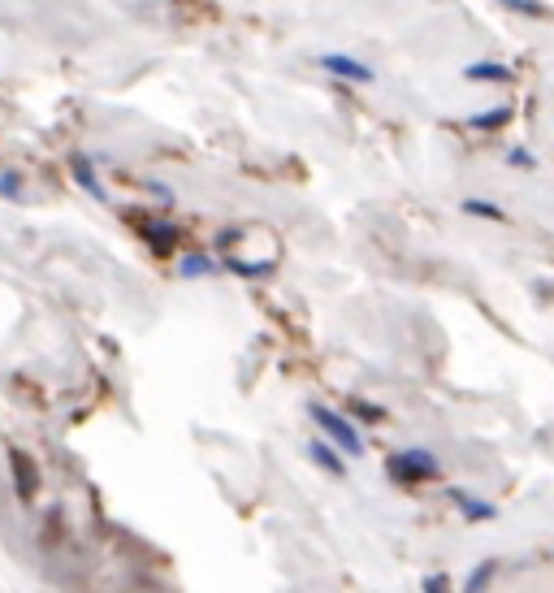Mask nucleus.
<instances>
[{
	"label": "nucleus",
	"mask_w": 554,
	"mask_h": 593,
	"mask_svg": "<svg viewBox=\"0 0 554 593\" xmlns=\"http://www.w3.org/2000/svg\"><path fill=\"white\" fill-rule=\"evenodd\" d=\"M386 472L399 485H420V481H433L442 472V464H438V455L433 451H425V446H407V451H399V455H390L386 459Z\"/></svg>",
	"instance_id": "nucleus-1"
},
{
	"label": "nucleus",
	"mask_w": 554,
	"mask_h": 593,
	"mask_svg": "<svg viewBox=\"0 0 554 593\" xmlns=\"http://www.w3.org/2000/svg\"><path fill=\"white\" fill-rule=\"evenodd\" d=\"M312 420H316V425H321V433H325V438L338 446V451H347V455H364V438H360V429H355L347 416H338L334 407H325V403H312Z\"/></svg>",
	"instance_id": "nucleus-2"
},
{
	"label": "nucleus",
	"mask_w": 554,
	"mask_h": 593,
	"mask_svg": "<svg viewBox=\"0 0 554 593\" xmlns=\"http://www.w3.org/2000/svg\"><path fill=\"white\" fill-rule=\"evenodd\" d=\"M321 70H329L334 78H351V83H373V78H377L364 61L347 57V52H325V57H321Z\"/></svg>",
	"instance_id": "nucleus-3"
},
{
	"label": "nucleus",
	"mask_w": 554,
	"mask_h": 593,
	"mask_svg": "<svg viewBox=\"0 0 554 593\" xmlns=\"http://www.w3.org/2000/svg\"><path fill=\"white\" fill-rule=\"evenodd\" d=\"M9 468H13V481H18V498H22V503H31L35 490H39V468L31 464V455H26V451H9Z\"/></svg>",
	"instance_id": "nucleus-4"
},
{
	"label": "nucleus",
	"mask_w": 554,
	"mask_h": 593,
	"mask_svg": "<svg viewBox=\"0 0 554 593\" xmlns=\"http://www.w3.org/2000/svg\"><path fill=\"white\" fill-rule=\"evenodd\" d=\"M70 169H74V182L91 195V200H104V187H100V178H96V165H91V156L74 152V156H70Z\"/></svg>",
	"instance_id": "nucleus-5"
},
{
	"label": "nucleus",
	"mask_w": 554,
	"mask_h": 593,
	"mask_svg": "<svg viewBox=\"0 0 554 593\" xmlns=\"http://www.w3.org/2000/svg\"><path fill=\"white\" fill-rule=\"evenodd\" d=\"M139 230H143V239H148V243L156 247V252H174L178 239H182L178 226H165V221H143Z\"/></svg>",
	"instance_id": "nucleus-6"
},
{
	"label": "nucleus",
	"mask_w": 554,
	"mask_h": 593,
	"mask_svg": "<svg viewBox=\"0 0 554 593\" xmlns=\"http://www.w3.org/2000/svg\"><path fill=\"white\" fill-rule=\"evenodd\" d=\"M451 503L464 511V520H494V516H498L494 503H485V498H472V494H464V490H451Z\"/></svg>",
	"instance_id": "nucleus-7"
},
{
	"label": "nucleus",
	"mask_w": 554,
	"mask_h": 593,
	"mask_svg": "<svg viewBox=\"0 0 554 593\" xmlns=\"http://www.w3.org/2000/svg\"><path fill=\"white\" fill-rule=\"evenodd\" d=\"M464 78H472V83H511V74L507 65H498V61H477V65H468Z\"/></svg>",
	"instance_id": "nucleus-8"
},
{
	"label": "nucleus",
	"mask_w": 554,
	"mask_h": 593,
	"mask_svg": "<svg viewBox=\"0 0 554 593\" xmlns=\"http://www.w3.org/2000/svg\"><path fill=\"white\" fill-rule=\"evenodd\" d=\"M308 459H312V464L321 468V472H329V477H342V472H347V468H342V459L334 455V446H329V442H308Z\"/></svg>",
	"instance_id": "nucleus-9"
},
{
	"label": "nucleus",
	"mask_w": 554,
	"mask_h": 593,
	"mask_svg": "<svg viewBox=\"0 0 554 593\" xmlns=\"http://www.w3.org/2000/svg\"><path fill=\"white\" fill-rule=\"evenodd\" d=\"M217 273V260H208V256H187L182 260V278H213Z\"/></svg>",
	"instance_id": "nucleus-10"
},
{
	"label": "nucleus",
	"mask_w": 554,
	"mask_h": 593,
	"mask_svg": "<svg viewBox=\"0 0 554 593\" xmlns=\"http://www.w3.org/2000/svg\"><path fill=\"white\" fill-rule=\"evenodd\" d=\"M494 572H498V563L494 559H485V563H477V568L468 572V581H464V589H485L494 581Z\"/></svg>",
	"instance_id": "nucleus-11"
},
{
	"label": "nucleus",
	"mask_w": 554,
	"mask_h": 593,
	"mask_svg": "<svg viewBox=\"0 0 554 593\" xmlns=\"http://www.w3.org/2000/svg\"><path fill=\"white\" fill-rule=\"evenodd\" d=\"M511 122V109H494V113H477L472 117V130H498V126H507Z\"/></svg>",
	"instance_id": "nucleus-12"
},
{
	"label": "nucleus",
	"mask_w": 554,
	"mask_h": 593,
	"mask_svg": "<svg viewBox=\"0 0 554 593\" xmlns=\"http://www.w3.org/2000/svg\"><path fill=\"white\" fill-rule=\"evenodd\" d=\"M347 412H355L360 420H368V425H377V420H386V412L373 403H364V399H347Z\"/></svg>",
	"instance_id": "nucleus-13"
},
{
	"label": "nucleus",
	"mask_w": 554,
	"mask_h": 593,
	"mask_svg": "<svg viewBox=\"0 0 554 593\" xmlns=\"http://www.w3.org/2000/svg\"><path fill=\"white\" fill-rule=\"evenodd\" d=\"M464 213H472V217H490V221H503V208L490 204V200H464Z\"/></svg>",
	"instance_id": "nucleus-14"
},
{
	"label": "nucleus",
	"mask_w": 554,
	"mask_h": 593,
	"mask_svg": "<svg viewBox=\"0 0 554 593\" xmlns=\"http://www.w3.org/2000/svg\"><path fill=\"white\" fill-rule=\"evenodd\" d=\"M507 9H520V13H529V18H546V5H537V0H503Z\"/></svg>",
	"instance_id": "nucleus-15"
},
{
	"label": "nucleus",
	"mask_w": 554,
	"mask_h": 593,
	"mask_svg": "<svg viewBox=\"0 0 554 593\" xmlns=\"http://www.w3.org/2000/svg\"><path fill=\"white\" fill-rule=\"evenodd\" d=\"M0 195H5V200H18V195H22V178L13 174V169H9L5 178H0Z\"/></svg>",
	"instance_id": "nucleus-16"
},
{
	"label": "nucleus",
	"mask_w": 554,
	"mask_h": 593,
	"mask_svg": "<svg viewBox=\"0 0 554 593\" xmlns=\"http://www.w3.org/2000/svg\"><path fill=\"white\" fill-rule=\"evenodd\" d=\"M507 161H511V165H524V169H533V165H537V161H533V156L524 152V148H511V152H507Z\"/></svg>",
	"instance_id": "nucleus-17"
},
{
	"label": "nucleus",
	"mask_w": 554,
	"mask_h": 593,
	"mask_svg": "<svg viewBox=\"0 0 554 593\" xmlns=\"http://www.w3.org/2000/svg\"><path fill=\"white\" fill-rule=\"evenodd\" d=\"M446 585H451V576H442V572H433V576H425V589H429V593H442Z\"/></svg>",
	"instance_id": "nucleus-18"
}]
</instances>
